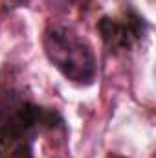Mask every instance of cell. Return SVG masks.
<instances>
[{"mask_svg": "<svg viewBox=\"0 0 156 158\" xmlns=\"http://www.w3.org/2000/svg\"><path fill=\"white\" fill-rule=\"evenodd\" d=\"M70 2H74V4H77V6H83L86 0H70Z\"/></svg>", "mask_w": 156, "mask_h": 158, "instance_id": "3", "label": "cell"}, {"mask_svg": "<svg viewBox=\"0 0 156 158\" xmlns=\"http://www.w3.org/2000/svg\"><path fill=\"white\" fill-rule=\"evenodd\" d=\"M97 30L105 44L112 50H129L140 37L145 35V20L134 11L125 13L123 17H105L99 20Z\"/></svg>", "mask_w": 156, "mask_h": 158, "instance_id": "2", "label": "cell"}, {"mask_svg": "<svg viewBox=\"0 0 156 158\" xmlns=\"http://www.w3.org/2000/svg\"><path fill=\"white\" fill-rule=\"evenodd\" d=\"M44 52L50 63L72 83L90 85L96 77L92 48L66 26H50L44 31Z\"/></svg>", "mask_w": 156, "mask_h": 158, "instance_id": "1", "label": "cell"}, {"mask_svg": "<svg viewBox=\"0 0 156 158\" xmlns=\"http://www.w3.org/2000/svg\"><path fill=\"white\" fill-rule=\"evenodd\" d=\"M112 158H123V156H112Z\"/></svg>", "mask_w": 156, "mask_h": 158, "instance_id": "4", "label": "cell"}]
</instances>
